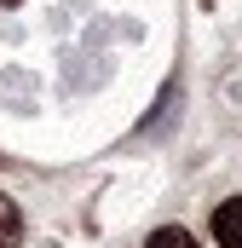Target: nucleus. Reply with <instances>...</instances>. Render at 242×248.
Wrapping results in <instances>:
<instances>
[{
    "label": "nucleus",
    "mask_w": 242,
    "mask_h": 248,
    "mask_svg": "<svg viewBox=\"0 0 242 248\" xmlns=\"http://www.w3.org/2000/svg\"><path fill=\"white\" fill-rule=\"evenodd\" d=\"M213 237H219V248H242V196L213 208Z\"/></svg>",
    "instance_id": "1"
},
{
    "label": "nucleus",
    "mask_w": 242,
    "mask_h": 248,
    "mask_svg": "<svg viewBox=\"0 0 242 248\" xmlns=\"http://www.w3.org/2000/svg\"><path fill=\"white\" fill-rule=\"evenodd\" d=\"M0 6H17V0H0Z\"/></svg>",
    "instance_id": "4"
},
{
    "label": "nucleus",
    "mask_w": 242,
    "mask_h": 248,
    "mask_svg": "<svg viewBox=\"0 0 242 248\" xmlns=\"http://www.w3.org/2000/svg\"><path fill=\"white\" fill-rule=\"evenodd\" d=\"M144 248H196V237H190V231H179V225H162Z\"/></svg>",
    "instance_id": "3"
},
{
    "label": "nucleus",
    "mask_w": 242,
    "mask_h": 248,
    "mask_svg": "<svg viewBox=\"0 0 242 248\" xmlns=\"http://www.w3.org/2000/svg\"><path fill=\"white\" fill-rule=\"evenodd\" d=\"M17 237H23V214L12 196H0V248H17Z\"/></svg>",
    "instance_id": "2"
}]
</instances>
